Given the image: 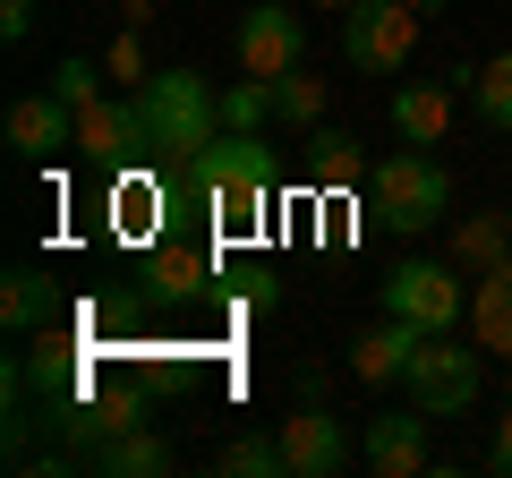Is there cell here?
I'll return each instance as SVG.
<instances>
[{"label":"cell","mask_w":512,"mask_h":478,"mask_svg":"<svg viewBox=\"0 0 512 478\" xmlns=\"http://www.w3.org/2000/svg\"><path fill=\"white\" fill-rule=\"evenodd\" d=\"M180 171H188V197H197L222 231H248V222L265 214V197H274V146H256V129H222L214 146H197Z\"/></svg>","instance_id":"6da1fadb"},{"label":"cell","mask_w":512,"mask_h":478,"mask_svg":"<svg viewBox=\"0 0 512 478\" xmlns=\"http://www.w3.org/2000/svg\"><path fill=\"white\" fill-rule=\"evenodd\" d=\"M137 111H146V137H154V163H188L197 146L222 137V94L205 86L197 69H163L137 86Z\"/></svg>","instance_id":"7a4b0ae2"},{"label":"cell","mask_w":512,"mask_h":478,"mask_svg":"<svg viewBox=\"0 0 512 478\" xmlns=\"http://www.w3.org/2000/svg\"><path fill=\"white\" fill-rule=\"evenodd\" d=\"M367 205H376V222H393V231H427V222H444V205H453V171L427 146H402L393 163L367 171Z\"/></svg>","instance_id":"3957f363"},{"label":"cell","mask_w":512,"mask_h":478,"mask_svg":"<svg viewBox=\"0 0 512 478\" xmlns=\"http://www.w3.org/2000/svg\"><path fill=\"white\" fill-rule=\"evenodd\" d=\"M478 385H487V368H478V350H461V333H427L419 359H410V376H402V393L427 419H461V410L478 402Z\"/></svg>","instance_id":"277c9868"},{"label":"cell","mask_w":512,"mask_h":478,"mask_svg":"<svg viewBox=\"0 0 512 478\" xmlns=\"http://www.w3.org/2000/svg\"><path fill=\"white\" fill-rule=\"evenodd\" d=\"M384 316H402V325H419V333H461V316H470L461 265H436V257L393 265V282H384Z\"/></svg>","instance_id":"5b68a950"},{"label":"cell","mask_w":512,"mask_h":478,"mask_svg":"<svg viewBox=\"0 0 512 478\" xmlns=\"http://www.w3.org/2000/svg\"><path fill=\"white\" fill-rule=\"evenodd\" d=\"M419 9L410 0H359L350 9V26H342V52H350V69H367V77H402L410 69V52H419Z\"/></svg>","instance_id":"8992f818"},{"label":"cell","mask_w":512,"mask_h":478,"mask_svg":"<svg viewBox=\"0 0 512 478\" xmlns=\"http://www.w3.org/2000/svg\"><path fill=\"white\" fill-rule=\"evenodd\" d=\"M77 154H86V163H103V171H137V163L154 154L146 111L128 103V94H94V103L77 111Z\"/></svg>","instance_id":"52a82bcc"},{"label":"cell","mask_w":512,"mask_h":478,"mask_svg":"<svg viewBox=\"0 0 512 478\" xmlns=\"http://www.w3.org/2000/svg\"><path fill=\"white\" fill-rule=\"evenodd\" d=\"M299 52H308V26H299V9H282V0H256L248 18H239V69H248V77H291Z\"/></svg>","instance_id":"ba28073f"},{"label":"cell","mask_w":512,"mask_h":478,"mask_svg":"<svg viewBox=\"0 0 512 478\" xmlns=\"http://www.w3.org/2000/svg\"><path fill=\"white\" fill-rule=\"evenodd\" d=\"M342 461H350V436H342L333 410L299 402L291 419H282V478H333Z\"/></svg>","instance_id":"9c48e42d"},{"label":"cell","mask_w":512,"mask_h":478,"mask_svg":"<svg viewBox=\"0 0 512 478\" xmlns=\"http://www.w3.org/2000/svg\"><path fill=\"white\" fill-rule=\"evenodd\" d=\"M9 146H18L26 163H52L60 146H77V111L60 103L52 86H43V94H18V103H9Z\"/></svg>","instance_id":"30bf717a"},{"label":"cell","mask_w":512,"mask_h":478,"mask_svg":"<svg viewBox=\"0 0 512 478\" xmlns=\"http://www.w3.org/2000/svg\"><path fill=\"white\" fill-rule=\"evenodd\" d=\"M367 470L376 478H419L427 470V410H384V419H367Z\"/></svg>","instance_id":"8fae6325"},{"label":"cell","mask_w":512,"mask_h":478,"mask_svg":"<svg viewBox=\"0 0 512 478\" xmlns=\"http://www.w3.org/2000/svg\"><path fill=\"white\" fill-rule=\"evenodd\" d=\"M419 342H427L419 325L384 316L376 333H359V342H350V376H359V385H402V376H410V359H419Z\"/></svg>","instance_id":"7c38bea8"},{"label":"cell","mask_w":512,"mask_h":478,"mask_svg":"<svg viewBox=\"0 0 512 478\" xmlns=\"http://www.w3.org/2000/svg\"><path fill=\"white\" fill-rule=\"evenodd\" d=\"M444 129H453V86H436V77L393 86V137L402 146H444Z\"/></svg>","instance_id":"4fadbf2b"},{"label":"cell","mask_w":512,"mask_h":478,"mask_svg":"<svg viewBox=\"0 0 512 478\" xmlns=\"http://www.w3.org/2000/svg\"><path fill=\"white\" fill-rule=\"evenodd\" d=\"M470 342H478V350H504V359H512V257L487 265V274L470 282Z\"/></svg>","instance_id":"5bb4252c"},{"label":"cell","mask_w":512,"mask_h":478,"mask_svg":"<svg viewBox=\"0 0 512 478\" xmlns=\"http://www.w3.org/2000/svg\"><path fill=\"white\" fill-rule=\"evenodd\" d=\"M52 316H60V291L35 265H9V282H0V325L26 342V333H52Z\"/></svg>","instance_id":"9a60e30c"},{"label":"cell","mask_w":512,"mask_h":478,"mask_svg":"<svg viewBox=\"0 0 512 478\" xmlns=\"http://www.w3.org/2000/svg\"><path fill=\"white\" fill-rule=\"evenodd\" d=\"M94 470H103V478H163L171 470V444L154 436V427H128V436L94 444Z\"/></svg>","instance_id":"2e32d148"},{"label":"cell","mask_w":512,"mask_h":478,"mask_svg":"<svg viewBox=\"0 0 512 478\" xmlns=\"http://www.w3.org/2000/svg\"><path fill=\"white\" fill-rule=\"evenodd\" d=\"M308 180H316V188H333V197H342V188H359V180H367V154H359V137H342V129H316V137H308Z\"/></svg>","instance_id":"e0dca14e"},{"label":"cell","mask_w":512,"mask_h":478,"mask_svg":"<svg viewBox=\"0 0 512 478\" xmlns=\"http://www.w3.org/2000/svg\"><path fill=\"white\" fill-rule=\"evenodd\" d=\"M205 282H214V257H205V248H180V239L154 248V291L163 299H197Z\"/></svg>","instance_id":"ac0fdd59"},{"label":"cell","mask_w":512,"mask_h":478,"mask_svg":"<svg viewBox=\"0 0 512 478\" xmlns=\"http://www.w3.org/2000/svg\"><path fill=\"white\" fill-rule=\"evenodd\" d=\"M512 257V214H478L453 231V265H470V274H487V265Z\"/></svg>","instance_id":"d6986e66"},{"label":"cell","mask_w":512,"mask_h":478,"mask_svg":"<svg viewBox=\"0 0 512 478\" xmlns=\"http://www.w3.org/2000/svg\"><path fill=\"white\" fill-rule=\"evenodd\" d=\"M154 205H163V188L146 180V171H120V188H111V231H163V214H154Z\"/></svg>","instance_id":"ffe728a7"},{"label":"cell","mask_w":512,"mask_h":478,"mask_svg":"<svg viewBox=\"0 0 512 478\" xmlns=\"http://www.w3.org/2000/svg\"><path fill=\"white\" fill-rule=\"evenodd\" d=\"M274 120H291V129H316V120H325V77H308V69L274 77Z\"/></svg>","instance_id":"44dd1931"},{"label":"cell","mask_w":512,"mask_h":478,"mask_svg":"<svg viewBox=\"0 0 512 478\" xmlns=\"http://www.w3.org/2000/svg\"><path fill=\"white\" fill-rule=\"evenodd\" d=\"M470 103H478V120H487V129H512V52H495L487 69L470 77Z\"/></svg>","instance_id":"7402d4cb"},{"label":"cell","mask_w":512,"mask_h":478,"mask_svg":"<svg viewBox=\"0 0 512 478\" xmlns=\"http://www.w3.org/2000/svg\"><path fill=\"white\" fill-rule=\"evenodd\" d=\"M274 120V77H239L222 94V129H265Z\"/></svg>","instance_id":"603a6c76"},{"label":"cell","mask_w":512,"mask_h":478,"mask_svg":"<svg viewBox=\"0 0 512 478\" xmlns=\"http://www.w3.org/2000/svg\"><path fill=\"white\" fill-rule=\"evenodd\" d=\"M222 470H231V478H274V470H282V436H239V444H222Z\"/></svg>","instance_id":"cb8c5ba5"},{"label":"cell","mask_w":512,"mask_h":478,"mask_svg":"<svg viewBox=\"0 0 512 478\" xmlns=\"http://www.w3.org/2000/svg\"><path fill=\"white\" fill-rule=\"evenodd\" d=\"M52 94H60L69 111H86L94 94H103V77H94V60H60V69H52Z\"/></svg>","instance_id":"d4e9b609"},{"label":"cell","mask_w":512,"mask_h":478,"mask_svg":"<svg viewBox=\"0 0 512 478\" xmlns=\"http://www.w3.org/2000/svg\"><path fill=\"white\" fill-rule=\"evenodd\" d=\"M103 77H120V86H146V52H137V26H128V35H111Z\"/></svg>","instance_id":"484cf974"},{"label":"cell","mask_w":512,"mask_h":478,"mask_svg":"<svg viewBox=\"0 0 512 478\" xmlns=\"http://www.w3.org/2000/svg\"><path fill=\"white\" fill-rule=\"evenodd\" d=\"M0 35H9V43L35 35V0H0Z\"/></svg>","instance_id":"4316f807"},{"label":"cell","mask_w":512,"mask_h":478,"mask_svg":"<svg viewBox=\"0 0 512 478\" xmlns=\"http://www.w3.org/2000/svg\"><path fill=\"white\" fill-rule=\"evenodd\" d=\"M487 461H495V470L512 478V410H504V419H495V444H487Z\"/></svg>","instance_id":"83f0119b"},{"label":"cell","mask_w":512,"mask_h":478,"mask_svg":"<svg viewBox=\"0 0 512 478\" xmlns=\"http://www.w3.org/2000/svg\"><path fill=\"white\" fill-rule=\"evenodd\" d=\"M410 9H419V18H436V9H444V0H410Z\"/></svg>","instance_id":"f1b7e54d"},{"label":"cell","mask_w":512,"mask_h":478,"mask_svg":"<svg viewBox=\"0 0 512 478\" xmlns=\"http://www.w3.org/2000/svg\"><path fill=\"white\" fill-rule=\"evenodd\" d=\"M308 9H359V0H308Z\"/></svg>","instance_id":"f546056e"}]
</instances>
